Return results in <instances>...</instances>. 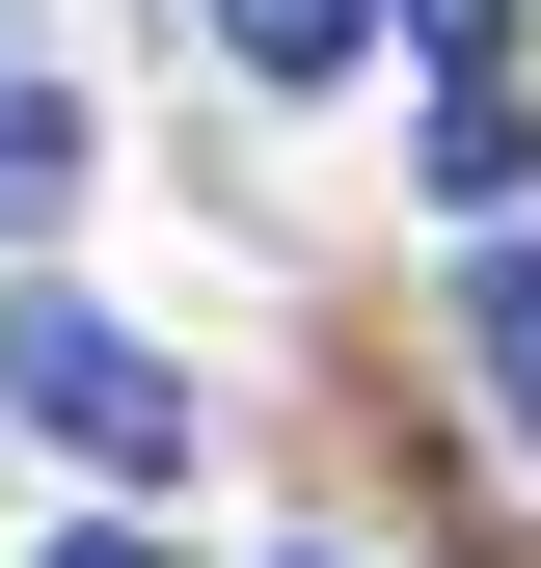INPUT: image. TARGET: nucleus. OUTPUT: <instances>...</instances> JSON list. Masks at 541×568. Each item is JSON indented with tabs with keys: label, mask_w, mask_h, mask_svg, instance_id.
Listing matches in <instances>:
<instances>
[{
	"label": "nucleus",
	"mask_w": 541,
	"mask_h": 568,
	"mask_svg": "<svg viewBox=\"0 0 541 568\" xmlns=\"http://www.w3.org/2000/svg\"><path fill=\"white\" fill-rule=\"evenodd\" d=\"M0 406H28L54 460H109V487H163V460H190V379H163L135 325H82V298H28V325H0Z\"/></svg>",
	"instance_id": "f257e3e1"
},
{
	"label": "nucleus",
	"mask_w": 541,
	"mask_h": 568,
	"mask_svg": "<svg viewBox=\"0 0 541 568\" xmlns=\"http://www.w3.org/2000/svg\"><path fill=\"white\" fill-rule=\"evenodd\" d=\"M460 379H488L514 434H541V244H488V298H460Z\"/></svg>",
	"instance_id": "f03ea898"
},
{
	"label": "nucleus",
	"mask_w": 541,
	"mask_h": 568,
	"mask_svg": "<svg viewBox=\"0 0 541 568\" xmlns=\"http://www.w3.org/2000/svg\"><path fill=\"white\" fill-rule=\"evenodd\" d=\"M82 163H109L82 109H54V82H0V217H54V190H82Z\"/></svg>",
	"instance_id": "7ed1b4c3"
},
{
	"label": "nucleus",
	"mask_w": 541,
	"mask_h": 568,
	"mask_svg": "<svg viewBox=\"0 0 541 568\" xmlns=\"http://www.w3.org/2000/svg\"><path fill=\"white\" fill-rule=\"evenodd\" d=\"M353 28H379V0H217V54H244V82H325Z\"/></svg>",
	"instance_id": "20e7f679"
},
{
	"label": "nucleus",
	"mask_w": 541,
	"mask_h": 568,
	"mask_svg": "<svg viewBox=\"0 0 541 568\" xmlns=\"http://www.w3.org/2000/svg\"><path fill=\"white\" fill-rule=\"evenodd\" d=\"M54 568H135V541H109V515H82V541H54Z\"/></svg>",
	"instance_id": "39448f33"
}]
</instances>
